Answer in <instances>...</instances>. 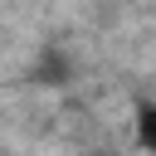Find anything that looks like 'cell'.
<instances>
[{"instance_id": "1", "label": "cell", "mask_w": 156, "mask_h": 156, "mask_svg": "<svg viewBox=\"0 0 156 156\" xmlns=\"http://www.w3.org/2000/svg\"><path fill=\"white\" fill-rule=\"evenodd\" d=\"M136 127H141V146H146V151H151V146H156V112H151V107H146V102H141V107H136Z\"/></svg>"}]
</instances>
